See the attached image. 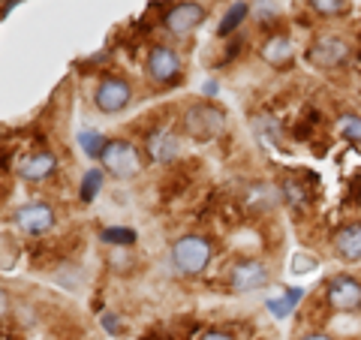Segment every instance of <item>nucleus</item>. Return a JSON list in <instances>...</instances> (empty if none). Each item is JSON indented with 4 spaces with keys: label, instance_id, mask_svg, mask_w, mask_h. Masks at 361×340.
<instances>
[{
    "label": "nucleus",
    "instance_id": "obj_1",
    "mask_svg": "<svg viewBox=\"0 0 361 340\" xmlns=\"http://www.w3.org/2000/svg\"><path fill=\"white\" fill-rule=\"evenodd\" d=\"M172 262L180 274H202L211 262V241L202 235H184L172 247Z\"/></svg>",
    "mask_w": 361,
    "mask_h": 340
},
{
    "label": "nucleus",
    "instance_id": "obj_2",
    "mask_svg": "<svg viewBox=\"0 0 361 340\" xmlns=\"http://www.w3.org/2000/svg\"><path fill=\"white\" fill-rule=\"evenodd\" d=\"M226 130V115L214 103H199L187 109L184 115V133L196 142H211Z\"/></svg>",
    "mask_w": 361,
    "mask_h": 340
},
{
    "label": "nucleus",
    "instance_id": "obj_3",
    "mask_svg": "<svg viewBox=\"0 0 361 340\" xmlns=\"http://www.w3.org/2000/svg\"><path fill=\"white\" fill-rule=\"evenodd\" d=\"M103 166L109 169V175L115 178H133L135 172L142 169V160H139V151H135L133 142H123V139H111L103 151Z\"/></svg>",
    "mask_w": 361,
    "mask_h": 340
},
{
    "label": "nucleus",
    "instance_id": "obj_4",
    "mask_svg": "<svg viewBox=\"0 0 361 340\" xmlns=\"http://www.w3.org/2000/svg\"><path fill=\"white\" fill-rule=\"evenodd\" d=\"M94 103L99 111L115 115V111L127 109V103H130V85L123 82V78H103L94 94Z\"/></svg>",
    "mask_w": 361,
    "mask_h": 340
},
{
    "label": "nucleus",
    "instance_id": "obj_5",
    "mask_svg": "<svg viewBox=\"0 0 361 340\" xmlns=\"http://www.w3.org/2000/svg\"><path fill=\"white\" fill-rule=\"evenodd\" d=\"M16 223H18L21 232L37 238V235H45L54 226V211L45 205V202H30V205L16 211Z\"/></svg>",
    "mask_w": 361,
    "mask_h": 340
},
{
    "label": "nucleus",
    "instance_id": "obj_6",
    "mask_svg": "<svg viewBox=\"0 0 361 340\" xmlns=\"http://www.w3.org/2000/svg\"><path fill=\"white\" fill-rule=\"evenodd\" d=\"M310 63L322 66V70H334V66H341L346 58H349V45L337 37H322L310 45Z\"/></svg>",
    "mask_w": 361,
    "mask_h": 340
},
{
    "label": "nucleus",
    "instance_id": "obj_7",
    "mask_svg": "<svg viewBox=\"0 0 361 340\" xmlns=\"http://www.w3.org/2000/svg\"><path fill=\"white\" fill-rule=\"evenodd\" d=\"M202 21H205V6H199V4H178L166 13V28L172 30L175 37H187Z\"/></svg>",
    "mask_w": 361,
    "mask_h": 340
},
{
    "label": "nucleus",
    "instance_id": "obj_8",
    "mask_svg": "<svg viewBox=\"0 0 361 340\" xmlns=\"http://www.w3.org/2000/svg\"><path fill=\"white\" fill-rule=\"evenodd\" d=\"M329 304L337 310H355L361 308V283L355 277H334L329 283Z\"/></svg>",
    "mask_w": 361,
    "mask_h": 340
},
{
    "label": "nucleus",
    "instance_id": "obj_9",
    "mask_svg": "<svg viewBox=\"0 0 361 340\" xmlns=\"http://www.w3.org/2000/svg\"><path fill=\"white\" fill-rule=\"evenodd\" d=\"M232 289L235 292H253V289H262L265 283H268V271L262 262H241V265H235L232 271Z\"/></svg>",
    "mask_w": 361,
    "mask_h": 340
},
{
    "label": "nucleus",
    "instance_id": "obj_10",
    "mask_svg": "<svg viewBox=\"0 0 361 340\" xmlns=\"http://www.w3.org/2000/svg\"><path fill=\"white\" fill-rule=\"evenodd\" d=\"M180 70V61L172 49H166V45H157V49L148 54V73L154 82H172Z\"/></svg>",
    "mask_w": 361,
    "mask_h": 340
},
{
    "label": "nucleus",
    "instance_id": "obj_11",
    "mask_svg": "<svg viewBox=\"0 0 361 340\" xmlns=\"http://www.w3.org/2000/svg\"><path fill=\"white\" fill-rule=\"evenodd\" d=\"M148 151H151V160H157V163L175 160V157L180 154V139H178V133L169 130V127H160L157 133H151V135H148Z\"/></svg>",
    "mask_w": 361,
    "mask_h": 340
},
{
    "label": "nucleus",
    "instance_id": "obj_12",
    "mask_svg": "<svg viewBox=\"0 0 361 340\" xmlns=\"http://www.w3.org/2000/svg\"><path fill=\"white\" fill-rule=\"evenodd\" d=\"M334 247L337 256L346 259V262H358L361 259V223H349L341 232L334 235Z\"/></svg>",
    "mask_w": 361,
    "mask_h": 340
},
{
    "label": "nucleus",
    "instance_id": "obj_13",
    "mask_svg": "<svg viewBox=\"0 0 361 340\" xmlns=\"http://www.w3.org/2000/svg\"><path fill=\"white\" fill-rule=\"evenodd\" d=\"M259 54H262V61L271 63V66H286L295 51H292V42H289L286 33H274V37L265 40V45H262V51Z\"/></svg>",
    "mask_w": 361,
    "mask_h": 340
},
{
    "label": "nucleus",
    "instance_id": "obj_14",
    "mask_svg": "<svg viewBox=\"0 0 361 340\" xmlns=\"http://www.w3.org/2000/svg\"><path fill=\"white\" fill-rule=\"evenodd\" d=\"M54 166H58V160H54L51 154H45V151H37V154H30L25 163H21V178H27V181H45L51 172H54Z\"/></svg>",
    "mask_w": 361,
    "mask_h": 340
},
{
    "label": "nucleus",
    "instance_id": "obj_15",
    "mask_svg": "<svg viewBox=\"0 0 361 340\" xmlns=\"http://www.w3.org/2000/svg\"><path fill=\"white\" fill-rule=\"evenodd\" d=\"M301 296H304V289H286L280 298H271L268 301V310L274 313V316H289L292 313V308L301 301Z\"/></svg>",
    "mask_w": 361,
    "mask_h": 340
},
{
    "label": "nucleus",
    "instance_id": "obj_16",
    "mask_svg": "<svg viewBox=\"0 0 361 340\" xmlns=\"http://www.w3.org/2000/svg\"><path fill=\"white\" fill-rule=\"evenodd\" d=\"M247 13H250V4H232L229 13H226L223 21H220V37H229V33L247 18Z\"/></svg>",
    "mask_w": 361,
    "mask_h": 340
},
{
    "label": "nucleus",
    "instance_id": "obj_17",
    "mask_svg": "<svg viewBox=\"0 0 361 340\" xmlns=\"http://www.w3.org/2000/svg\"><path fill=\"white\" fill-rule=\"evenodd\" d=\"M78 145L85 148V154L87 157H103V151H106V139L99 133H94V130H85V133H78Z\"/></svg>",
    "mask_w": 361,
    "mask_h": 340
},
{
    "label": "nucleus",
    "instance_id": "obj_18",
    "mask_svg": "<svg viewBox=\"0 0 361 340\" xmlns=\"http://www.w3.org/2000/svg\"><path fill=\"white\" fill-rule=\"evenodd\" d=\"M106 244H115V247H130L135 244V232L133 229H123V226H111V229H103L99 232Z\"/></svg>",
    "mask_w": 361,
    "mask_h": 340
},
{
    "label": "nucleus",
    "instance_id": "obj_19",
    "mask_svg": "<svg viewBox=\"0 0 361 340\" xmlns=\"http://www.w3.org/2000/svg\"><path fill=\"white\" fill-rule=\"evenodd\" d=\"M99 187H103V172H99V169H90V172H85V181H82L78 196H82V202H94Z\"/></svg>",
    "mask_w": 361,
    "mask_h": 340
},
{
    "label": "nucleus",
    "instance_id": "obj_20",
    "mask_svg": "<svg viewBox=\"0 0 361 340\" xmlns=\"http://www.w3.org/2000/svg\"><path fill=\"white\" fill-rule=\"evenodd\" d=\"M337 130H341V135L346 142L361 145V118L358 115H343L341 121H337Z\"/></svg>",
    "mask_w": 361,
    "mask_h": 340
},
{
    "label": "nucleus",
    "instance_id": "obj_21",
    "mask_svg": "<svg viewBox=\"0 0 361 340\" xmlns=\"http://www.w3.org/2000/svg\"><path fill=\"white\" fill-rule=\"evenodd\" d=\"M310 6L319 16H341L349 4H346V0H310Z\"/></svg>",
    "mask_w": 361,
    "mask_h": 340
},
{
    "label": "nucleus",
    "instance_id": "obj_22",
    "mask_svg": "<svg viewBox=\"0 0 361 340\" xmlns=\"http://www.w3.org/2000/svg\"><path fill=\"white\" fill-rule=\"evenodd\" d=\"M202 340H232V334H226V332H205V334H202Z\"/></svg>",
    "mask_w": 361,
    "mask_h": 340
},
{
    "label": "nucleus",
    "instance_id": "obj_23",
    "mask_svg": "<svg viewBox=\"0 0 361 340\" xmlns=\"http://www.w3.org/2000/svg\"><path fill=\"white\" fill-rule=\"evenodd\" d=\"M103 328H109V332H115V334H118V322H115V316H111V313L103 316Z\"/></svg>",
    "mask_w": 361,
    "mask_h": 340
},
{
    "label": "nucleus",
    "instance_id": "obj_24",
    "mask_svg": "<svg viewBox=\"0 0 361 340\" xmlns=\"http://www.w3.org/2000/svg\"><path fill=\"white\" fill-rule=\"evenodd\" d=\"M298 340H331L329 334H304V337H298Z\"/></svg>",
    "mask_w": 361,
    "mask_h": 340
}]
</instances>
